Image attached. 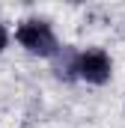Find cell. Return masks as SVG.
Masks as SVG:
<instances>
[{"label": "cell", "mask_w": 125, "mask_h": 128, "mask_svg": "<svg viewBox=\"0 0 125 128\" xmlns=\"http://www.w3.org/2000/svg\"><path fill=\"white\" fill-rule=\"evenodd\" d=\"M12 39L18 42V48L30 57H39V60H57L62 54V45L54 24L48 18H39V15H30V18H21L12 30Z\"/></svg>", "instance_id": "7a4b0ae2"}, {"label": "cell", "mask_w": 125, "mask_h": 128, "mask_svg": "<svg viewBox=\"0 0 125 128\" xmlns=\"http://www.w3.org/2000/svg\"><path fill=\"white\" fill-rule=\"evenodd\" d=\"M54 74L62 80L86 84V86H104L113 80V57L98 45H90V48L66 45L62 54L54 60Z\"/></svg>", "instance_id": "6da1fadb"}, {"label": "cell", "mask_w": 125, "mask_h": 128, "mask_svg": "<svg viewBox=\"0 0 125 128\" xmlns=\"http://www.w3.org/2000/svg\"><path fill=\"white\" fill-rule=\"evenodd\" d=\"M9 45H12V30H9V27H6V24L0 21V54H3V51H6Z\"/></svg>", "instance_id": "3957f363"}]
</instances>
